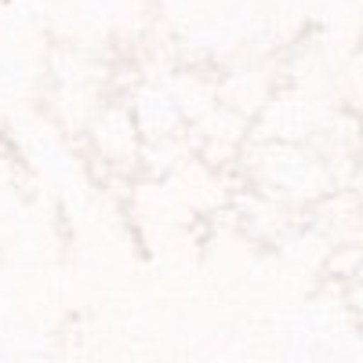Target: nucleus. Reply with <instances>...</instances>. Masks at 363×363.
Instances as JSON below:
<instances>
[]
</instances>
